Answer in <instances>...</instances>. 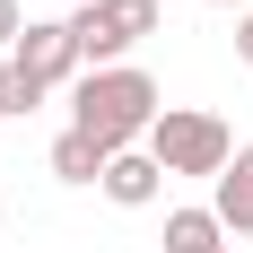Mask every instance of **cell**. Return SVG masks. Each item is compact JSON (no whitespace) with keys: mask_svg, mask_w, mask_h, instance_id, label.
I'll return each instance as SVG.
<instances>
[{"mask_svg":"<svg viewBox=\"0 0 253 253\" xmlns=\"http://www.w3.org/2000/svg\"><path fill=\"white\" fill-rule=\"evenodd\" d=\"M96 192H105L114 210H149L157 192H166V166H157L149 149H123L114 166H105V183H96Z\"/></svg>","mask_w":253,"mask_h":253,"instance_id":"5","label":"cell"},{"mask_svg":"<svg viewBox=\"0 0 253 253\" xmlns=\"http://www.w3.org/2000/svg\"><path fill=\"white\" fill-rule=\"evenodd\" d=\"M166 253H227L218 210H166Z\"/></svg>","mask_w":253,"mask_h":253,"instance_id":"7","label":"cell"},{"mask_svg":"<svg viewBox=\"0 0 253 253\" xmlns=\"http://www.w3.org/2000/svg\"><path fill=\"white\" fill-rule=\"evenodd\" d=\"M149 157L166 166V175H227V157H236V131L218 123V114H201V105H166L149 131Z\"/></svg>","mask_w":253,"mask_h":253,"instance_id":"2","label":"cell"},{"mask_svg":"<svg viewBox=\"0 0 253 253\" xmlns=\"http://www.w3.org/2000/svg\"><path fill=\"white\" fill-rule=\"evenodd\" d=\"M218 9H236V18H245V9H253V0H218Z\"/></svg>","mask_w":253,"mask_h":253,"instance_id":"12","label":"cell"},{"mask_svg":"<svg viewBox=\"0 0 253 253\" xmlns=\"http://www.w3.org/2000/svg\"><path fill=\"white\" fill-rule=\"evenodd\" d=\"M210 210H218V227H227V236H253V140L227 157V175L210 183Z\"/></svg>","mask_w":253,"mask_h":253,"instance_id":"6","label":"cell"},{"mask_svg":"<svg viewBox=\"0 0 253 253\" xmlns=\"http://www.w3.org/2000/svg\"><path fill=\"white\" fill-rule=\"evenodd\" d=\"M35 105H44V87H35V79H26L18 61H9V52H0V114H18V123H26Z\"/></svg>","mask_w":253,"mask_h":253,"instance_id":"9","label":"cell"},{"mask_svg":"<svg viewBox=\"0 0 253 253\" xmlns=\"http://www.w3.org/2000/svg\"><path fill=\"white\" fill-rule=\"evenodd\" d=\"M105 166H114V157H105L87 131H61V140H52V175L61 183H105Z\"/></svg>","mask_w":253,"mask_h":253,"instance_id":"8","label":"cell"},{"mask_svg":"<svg viewBox=\"0 0 253 253\" xmlns=\"http://www.w3.org/2000/svg\"><path fill=\"white\" fill-rule=\"evenodd\" d=\"M18 35H26V9H18V0H0V52H18Z\"/></svg>","mask_w":253,"mask_h":253,"instance_id":"10","label":"cell"},{"mask_svg":"<svg viewBox=\"0 0 253 253\" xmlns=\"http://www.w3.org/2000/svg\"><path fill=\"white\" fill-rule=\"evenodd\" d=\"M70 9H87V0H70Z\"/></svg>","mask_w":253,"mask_h":253,"instance_id":"13","label":"cell"},{"mask_svg":"<svg viewBox=\"0 0 253 253\" xmlns=\"http://www.w3.org/2000/svg\"><path fill=\"white\" fill-rule=\"evenodd\" d=\"M9 61H18L44 96H52V87H79V70H87V61H79L70 18H26V35H18V52H9Z\"/></svg>","mask_w":253,"mask_h":253,"instance_id":"4","label":"cell"},{"mask_svg":"<svg viewBox=\"0 0 253 253\" xmlns=\"http://www.w3.org/2000/svg\"><path fill=\"white\" fill-rule=\"evenodd\" d=\"M157 0H87V9H70V35H79V61L87 70H123L131 44H149L157 35Z\"/></svg>","mask_w":253,"mask_h":253,"instance_id":"3","label":"cell"},{"mask_svg":"<svg viewBox=\"0 0 253 253\" xmlns=\"http://www.w3.org/2000/svg\"><path fill=\"white\" fill-rule=\"evenodd\" d=\"M157 114H166V96H157V79L140 61H123V70H79V87H70V131H87L105 157L149 149Z\"/></svg>","mask_w":253,"mask_h":253,"instance_id":"1","label":"cell"},{"mask_svg":"<svg viewBox=\"0 0 253 253\" xmlns=\"http://www.w3.org/2000/svg\"><path fill=\"white\" fill-rule=\"evenodd\" d=\"M236 61H245V70H253V9H245V18H236Z\"/></svg>","mask_w":253,"mask_h":253,"instance_id":"11","label":"cell"}]
</instances>
